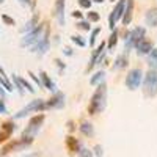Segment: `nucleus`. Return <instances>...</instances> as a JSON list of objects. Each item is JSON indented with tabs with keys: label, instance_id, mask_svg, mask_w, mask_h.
<instances>
[{
	"label": "nucleus",
	"instance_id": "4",
	"mask_svg": "<svg viewBox=\"0 0 157 157\" xmlns=\"http://www.w3.org/2000/svg\"><path fill=\"white\" fill-rule=\"evenodd\" d=\"M143 91L148 98H154L157 94V72L149 69L145 75V83H143Z\"/></svg>",
	"mask_w": 157,
	"mask_h": 157
},
{
	"label": "nucleus",
	"instance_id": "41",
	"mask_svg": "<svg viewBox=\"0 0 157 157\" xmlns=\"http://www.w3.org/2000/svg\"><path fill=\"white\" fill-rule=\"evenodd\" d=\"M68 126H69V130H74V126H72V123H71V121L68 123Z\"/></svg>",
	"mask_w": 157,
	"mask_h": 157
},
{
	"label": "nucleus",
	"instance_id": "16",
	"mask_svg": "<svg viewBox=\"0 0 157 157\" xmlns=\"http://www.w3.org/2000/svg\"><path fill=\"white\" fill-rule=\"evenodd\" d=\"M13 80L16 82V85H17V88H19L21 93H24V88H25V90H29L30 93H33V91H35V88H33L27 80H24V78H21V77H17V75H13Z\"/></svg>",
	"mask_w": 157,
	"mask_h": 157
},
{
	"label": "nucleus",
	"instance_id": "21",
	"mask_svg": "<svg viewBox=\"0 0 157 157\" xmlns=\"http://www.w3.org/2000/svg\"><path fill=\"white\" fill-rule=\"evenodd\" d=\"M80 130H82L83 135H88V137H93V134H94L93 126H91L90 123H83V124L80 126Z\"/></svg>",
	"mask_w": 157,
	"mask_h": 157
},
{
	"label": "nucleus",
	"instance_id": "5",
	"mask_svg": "<svg viewBox=\"0 0 157 157\" xmlns=\"http://www.w3.org/2000/svg\"><path fill=\"white\" fill-rule=\"evenodd\" d=\"M46 109V102L43 101V99H35V101H32L29 105H25L22 110H19L16 115H14V118H24L25 115H29L30 112H41V110H44Z\"/></svg>",
	"mask_w": 157,
	"mask_h": 157
},
{
	"label": "nucleus",
	"instance_id": "3",
	"mask_svg": "<svg viewBox=\"0 0 157 157\" xmlns=\"http://www.w3.org/2000/svg\"><path fill=\"white\" fill-rule=\"evenodd\" d=\"M43 121H44V115H36V116H33L32 120H30V123H29V126L25 127L24 134H22V138H24L25 141L32 143L33 138H35V135H36V132H38V129H39V126L43 124Z\"/></svg>",
	"mask_w": 157,
	"mask_h": 157
},
{
	"label": "nucleus",
	"instance_id": "22",
	"mask_svg": "<svg viewBox=\"0 0 157 157\" xmlns=\"http://www.w3.org/2000/svg\"><path fill=\"white\" fill-rule=\"evenodd\" d=\"M127 66V57L126 55H121V57H118L115 64H113V68H118V69H121V68H126Z\"/></svg>",
	"mask_w": 157,
	"mask_h": 157
},
{
	"label": "nucleus",
	"instance_id": "37",
	"mask_svg": "<svg viewBox=\"0 0 157 157\" xmlns=\"http://www.w3.org/2000/svg\"><path fill=\"white\" fill-rule=\"evenodd\" d=\"M72 16L77 17V19H80V17H82V13H80V11H74V13H72Z\"/></svg>",
	"mask_w": 157,
	"mask_h": 157
},
{
	"label": "nucleus",
	"instance_id": "11",
	"mask_svg": "<svg viewBox=\"0 0 157 157\" xmlns=\"http://www.w3.org/2000/svg\"><path fill=\"white\" fill-rule=\"evenodd\" d=\"M124 11H123V24L129 25L132 21V11H134V0H124Z\"/></svg>",
	"mask_w": 157,
	"mask_h": 157
},
{
	"label": "nucleus",
	"instance_id": "1",
	"mask_svg": "<svg viewBox=\"0 0 157 157\" xmlns=\"http://www.w3.org/2000/svg\"><path fill=\"white\" fill-rule=\"evenodd\" d=\"M105 99H107V86H105V83H99V86L96 88L93 98H91L88 113L90 115H96V113L102 112L104 109H105Z\"/></svg>",
	"mask_w": 157,
	"mask_h": 157
},
{
	"label": "nucleus",
	"instance_id": "31",
	"mask_svg": "<svg viewBox=\"0 0 157 157\" xmlns=\"http://www.w3.org/2000/svg\"><path fill=\"white\" fill-rule=\"evenodd\" d=\"M77 27L80 29V30H86V32L90 30V25H88V22H85V21H80V22L77 24Z\"/></svg>",
	"mask_w": 157,
	"mask_h": 157
},
{
	"label": "nucleus",
	"instance_id": "20",
	"mask_svg": "<svg viewBox=\"0 0 157 157\" xmlns=\"http://www.w3.org/2000/svg\"><path fill=\"white\" fill-rule=\"evenodd\" d=\"M148 63H149V68L152 71L157 69V49H152L149 52V58H148Z\"/></svg>",
	"mask_w": 157,
	"mask_h": 157
},
{
	"label": "nucleus",
	"instance_id": "26",
	"mask_svg": "<svg viewBox=\"0 0 157 157\" xmlns=\"http://www.w3.org/2000/svg\"><path fill=\"white\" fill-rule=\"evenodd\" d=\"M0 85H2L6 91H11V90H13V85L8 82V78H6V77H0Z\"/></svg>",
	"mask_w": 157,
	"mask_h": 157
},
{
	"label": "nucleus",
	"instance_id": "10",
	"mask_svg": "<svg viewBox=\"0 0 157 157\" xmlns=\"http://www.w3.org/2000/svg\"><path fill=\"white\" fill-rule=\"evenodd\" d=\"M104 54H105V43H102V44L93 52V57H91V60H90V64H88L86 71H91L98 63H101V60L104 58Z\"/></svg>",
	"mask_w": 157,
	"mask_h": 157
},
{
	"label": "nucleus",
	"instance_id": "25",
	"mask_svg": "<svg viewBox=\"0 0 157 157\" xmlns=\"http://www.w3.org/2000/svg\"><path fill=\"white\" fill-rule=\"evenodd\" d=\"M116 41H118V32L116 30H112V35L109 38V49H113L115 44H116Z\"/></svg>",
	"mask_w": 157,
	"mask_h": 157
},
{
	"label": "nucleus",
	"instance_id": "29",
	"mask_svg": "<svg viewBox=\"0 0 157 157\" xmlns=\"http://www.w3.org/2000/svg\"><path fill=\"white\" fill-rule=\"evenodd\" d=\"M88 21H91V22H98V21H99V13H96V11L88 13Z\"/></svg>",
	"mask_w": 157,
	"mask_h": 157
},
{
	"label": "nucleus",
	"instance_id": "13",
	"mask_svg": "<svg viewBox=\"0 0 157 157\" xmlns=\"http://www.w3.org/2000/svg\"><path fill=\"white\" fill-rule=\"evenodd\" d=\"M137 47V52L138 54H149V52L152 50V41H149V39H145V38H141L140 41L135 44Z\"/></svg>",
	"mask_w": 157,
	"mask_h": 157
},
{
	"label": "nucleus",
	"instance_id": "14",
	"mask_svg": "<svg viewBox=\"0 0 157 157\" xmlns=\"http://www.w3.org/2000/svg\"><path fill=\"white\" fill-rule=\"evenodd\" d=\"M13 130H14V124L13 123H3L2 124V130H0V143L6 141L11 137Z\"/></svg>",
	"mask_w": 157,
	"mask_h": 157
},
{
	"label": "nucleus",
	"instance_id": "43",
	"mask_svg": "<svg viewBox=\"0 0 157 157\" xmlns=\"http://www.w3.org/2000/svg\"><path fill=\"white\" fill-rule=\"evenodd\" d=\"M94 2H98V3H102V2H104V0H94Z\"/></svg>",
	"mask_w": 157,
	"mask_h": 157
},
{
	"label": "nucleus",
	"instance_id": "18",
	"mask_svg": "<svg viewBox=\"0 0 157 157\" xmlns=\"http://www.w3.org/2000/svg\"><path fill=\"white\" fill-rule=\"evenodd\" d=\"M146 24L151 25V27L157 25V8H152L146 13Z\"/></svg>",
	"mask_w": 157,
	"mask_h": 157
},
{
	"label": "nucleus",
	"instance_id": "30",
	"mask_svg": "<svg viewBox=\"0 0 157 157\" xmlns=\"http://www.w3.org/2000/svg\"><path fill=\"white\" fill-rule=\"evenodd\" d=\"M71 41H72V43H75L77 46H80V47H83V46H85V41H83V39H82L80 36H71Z\"/></svg>",
	"mask_w": 157,
	"mask_h": 157
},
{
	"label": "nucleus",
	"instance_id": "34",
	"mask_svg": "<svg viewBox=\"0 0 157 157\" xmlns=\"http://www.w3.org/2000/svg\"><path fill=\"white\" fill-rule=\"evenodd\" d=\"M3 113H6V107H5V104H3V101L0 99V115H3Z\"/></svg>",
	"mask_w": 157,
	"mask_h": 157
},
{
	"label": "nucleus",
	"instance_id": "40",
	"mask_svg": "<svg viewBox=\"0 0 157 157\" xmlns=\"http://www.w3.org/2000/svg\"><path fill=\"white\" fill-rule=\"evenodd\" d=\"M0 77H5V71L2 69V66H0Z\"/></svg>",
	"mask_w": 157,
	"mask_h": 157
},
{
	"label": "nucleus",
	"instance_id": "23",
	"mask_svg": "<svg viewBox=\"0 0 157 157\" xmlns=\"http://www.w3.org/2000/svg\"><path fill=\"white\" fill-rule=\"evenodd\" d=\"M41 78H43V82H44V86L47 88V90H52L54 91L55 90V85H54V82L49 78V75L46 74V72H41Z\"/></svg>",
	"mask_w": 157,
	"mask_h": 157
},
{
	"label": "nucleus",
	"instance_id": "33",
	"mask_svg": "<svg viewBox=\"0 0 157 157\" xmlns=\"http://www.w3.org/2000/svg\"><path fill=\"white\" fill-rule=\"evenodd\" d=\"M2 21L5 22V24H8V25H14V19H11L10 16H6V14H3L2 16Z\"/></svg>",
	"mask_w": 157,
	"mask_h": 157
},
{
	"label": "nucleus",
	"instance_id": "2",
	"mask_svg": "<svg viewBox=\"0 0 157 157\" xmlns=\"http://www.w3.org/2000/svg\"><path fill=\"white\" fill-rule=\"evenodd\" d=\"M47 36H49L47 24H41V25H38L35 30H32L30 33H27V35L24 36L21 46H22V47H25V46H32V47H33L35 44H38L41 39H44V38H47Z\"/></svg>",
	"mask_w": 157,
	"mask_h": 157
},
{
	"label": "nucleus",
	"instance_id": "6",
	"mask_svg": "<svg viewBox=\"0 0 157 157\" xmlns=\"http://www.w3.org/2000/svg\"><path fill=\"white\" fill-rule=\"evenodd\" d=\"M143 35H145V29H141V27H137V29H134L132 32H129L127 35H126V44H124V49H126V52H129L130 49H132L140 39L143 38Z\"/></svg>",
	"mask_w": 157,
	"mask_h": 157
},
{
	"label": "nucleus",
	"instance_id": "28",
	"mask_svg": "<svg viewBox=\"0 0 157 157\" xmlns=\"http://www.w3.org/2000/svg\"><path fill=\"white\" fill-rule=\"evenodd\" d=\"M99 32H101V29H94V30H93V33H91V38H90V46H94V41H96Z\"/></svg>",
	"mask_w": 157,
	"mask_h": 157
},
{
	"label": "nucleus",
	"instance_id": "38",
	"mask_svg": "<svg viewBox=\"0 0 157 157\" xmlns=\"http://www.w3.org/2000/svg\"><path fill=\"white\" fill-rule=\"evenodd\" d=\"M64 54H66V55H71L72 52H71V49H69V47H66V49H64Z\"/></svg>",
	"mask_w": 157,
	"mask_h": 157
},
{
	"label": "nucleus",
	"instance_id": "17",
	"mask_svg": "<svg viewBox=\"0 0 157 157\" xmlns=\"http://www.w3.org/2000/svg\"><path fill=\"white\" fill-rule=\"evenodd\" d=\"M47 47H49V36L44 38V39H41L38 44H35V46L32 47V50L35 52V54H38V55H43L44 52L47 50Z\"/></svg>",
	"mask_w": 157,
	"mask_h": 157
},
{
	"label": "nucleus",
	"instance_id": "39",
	"mask_svg": "<svg viewBox=\"0 0 157 157\" xmlns=\"http://www.w3.org/2000/svg\"><path fill=\"white\" fill-rule=\"evenodd\" d=\"M3 96H5V91H3L2 86H0V98H3Z\"/></svg>",
	"mask_w": 157,
	"mask_h": 157
},
{
	"label": "nucleus",
	"instance_id": "15",
	"mask_svg": "<svg viewBox=\"0 0 157 157\" xmlns=\"http://www.w3.org/2000/svg\"><path fill=\"white\" fill-rule=\"evenodd\" d=\"M64 2L66 0H57L55 2V16L61 25L64 24Z\"/></svg>",
	"mask_w": 157,
	"mask_h": 157
},
{
	"label": "nucleus",
	"instance_id": "12",
	"mask_svg": "<svg viewBox=\"0 0 157 157\" xmlns=\"http://www.w3.org/2000/svg\"><path fill=\"white\" fill-rule=\"evenodd\" d=\"M64 105V96L61 93H55L54 98H50L49 102H46V109H61Z\"/></svg>",
	"mask_w": 157,
	"mask_h": 157
},
{
	"label": "nucleus",
	"instance_id": "27",
	"mask_svg": "<svg viewBox=\"0 0 157 157\" xmlns=\"http://www.w3.org/2000/svg\"><path fill=\"white\" fill-rule=\"evenodd\" d=\"M78 155L80 157H93V152H91L90 149H86V148H80L78 149Z\"/></svg>",
	"mask_w": 157,
	"mask_h": 157
},
{
	"label": "nucleus",
	"instance_id": "35",
	"mask_svg": "<svg viewBox=\"0 0 157 157\" xmlns=\"http://www.w3.org/2000/svg\"><path fill=\"white\" fill-rule=\"evenodd\" d=\"M29 75H30V77L33 78V80H35V82H36L38 85H41V82H39V78H38V77H36V75H35L33 72H29Z\"/></svg>",
	"mask_w": 157,
	"mask_h": 157
},
{
	"label": "nucleus",
	"instance_id": "24",
	"mask_svg": "<svg viewBox=\"0 0 157 157\" xmlns=\"http://www.w3.org/2000/svg\"><path fill=\"white\" fill-rule=\"evenodd\" d=\"M104 74L102 71H99V72H96L93 77H91V80H90V83L91 85H99V83H102V80H104Z\"/></svg>",
	"mask_w": 157,
	"mask_h": 157
},
{
	"label": "nucleus",
	"instance_id": "19",
	"mask_svg": "<svg viewBox=\"0 0 157 157\" xmlns=\"http://www.w3.org/2000/svg\"><path fill=\"white\" fill-rule=\"evenodd\" d=\"M66 146L71 152H78V149H80V146H78V141L74 138V137H68L66 138Z\"/></svg>",
	"mask_w": 157,
	"mask_h": 157
},
{
	"label": "nucleus",
	"instance_id": "8",
	"mask_svg": "<svg viewBox=\"0 0 157 157\" xmlns=\"http://www.w3.org/2000/svg\"><path fill=\"white\" fill-rule=\"evenodd\" d=\"M124 5H126V2L124 0H120V2L116 3V6H115V10L110 13V16H109V25H110V29L113 30V27H115V24H116V21L120 19L121 16H123V11H124Z\"/></svg>",
	"mask_w": 157,
	"mask_h": 157
},
{
	"label": "nucleus",
	"instance_id": "9",
	"mask_svg": "<svg viewBox=\"0 0 157 157\" xmlns=\"http://www.w3.org/2000/svg\"><path fill=\"white\" fill-rule=\"evenodd\" d=\"M30 145L29 141H25L24 138H21V140H14V141H11V143H8L6 146H3V149L0 151V155H6L8 152H11V151H17V149H22V148H27Z\"/></svg>",
	"mask_w": 157,
	"mask_h": 157
},
{
	"label": "nucleus",
	"instance_id": "36",
	"mask_svg": "<svg viewBox=\"0 0 157 157\" xmlns=\"http://www.w3.org/2000/svg\"><path fill=\"white\" fill-rule=\"evenodd\" d=\"M96 155L98 157H102V148L101 146H96Z\"/></svg>",
	"mask_w": 157,
	"mask_h": 157
},
{
	"label": "nucleus",
	"instance_id": "32",
	"mask_svg": "<svg viewBox=\"0 0 157 157\" xmlns=\"http://www.w3.org/2000/svg\"><path fill=\"white\" fill-rule=\"evenodd\" d=\"M78 5H80L82 8H90L91 6V0H78Z\"/></svg>",
	"mask_w": 157,
	"mask_h": 157
},
{
	"label": "nucleus",
	"instance_id": "42",
	"mask_svg": "<svg viewBox=\"0 0 157 157\" xmlns=\"http://www.w3.org/2000/svg\"><path fill=\"white\" fill-rule=\"evenodd\" d=\"M19 2H22V3H30V0H19Z\"/></svg>",
	"mask_w": 157,
	"mask_h": 157
},
{
	"label": "nucleus",
	"instance_id": "7",
	"mask_svg": "<svg viewBox=\"0 0 157 157\" xmlns=\"http://www.w3.org/2000/svg\"><path fill=\"white\" fill-rule=\"evenodd\" d=\"M140 82H141V71L140 69H132L129 71L127 77H126V85L129 90H137L140 86Z\"/></svg>",
	"mask_w": 157,
	"mask_h": 157
}]
</instances>
